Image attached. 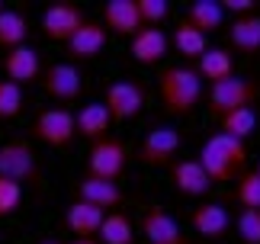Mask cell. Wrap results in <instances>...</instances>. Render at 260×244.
Here are the masks:
<instances>
[{
  "mask_svg": "<svg viewBox=\"0 0 260 244\" xmlns=\"http://www.w3.org/2000/svg\"><path fill=\"white\" fill-rule=\"evenodd\" d=\"M228 42H232L235 52H241L247 58L260 55V13H247L232 19L228 26Z\"/></svg>",
  "mask_w": 260,
  "mask_h": 244,
  "instance_id": "cell-20",
  "label": "cell"
},
{
  "mask_svg": "<svg viewBox=\"0 0 260 244\" xmlns=\"http://www.w3.org/2000/svg\"><path fill=\"white\" fill-rule=\"evenodd\" d=\"M171 180H174L180 196H206V193L215 187L212 177L206 174V167L199 164V161H180V158L171 167Z\"/></svg>",
  "mask_w": 260,
  "mask_h": 244,
  "instance_id": "cell-17",
  "label": "cell"
},
{
  "mask_svg": "<svg viewBox=\"0 0 260 244\" xmlns=\"http://www.w3.org/2000/svg\"><path fill=\"white\" fill-rule=\"evenodd\" d=\"M39 244H68V241H61V238H42Z\"/></svg>",
  "mask_w": 260,
  "mask_h": 244,
  "instance_id": "cell-34",
  "label": "cell"
},
{
  "mask_svg": "<svg viewBox=\"0 0 260 244\" xmlns=\"http://www.w3.org/2000/svg\"><path fill=\"white\" fill-rule=\"evenodd\" d=\"M103 26H106V33L125 36V39H135L145 29L135 0H106L103 4Z\"/></svg>",
  "mask_w": 260,
  "mask_h": 244,
  "instance_id": "cell-13",
  "label": "cell"
},
{
  "mask_svg": "<svg viewBox=\"0 0 260 244\" xmlns=\"http://www.w3.org/2000/svg\"><path fill=\"white\" fill-rule=\"evenodd\" d=\"M106 109L113 122H125V119H135L145 106V87L138 80H113L106 87Z\"/></svg>",
  "mask_w": 260,
  "mask_h": 244,
  "instance_id": "cell-10",
  "label": "cell"
},
{
  "mask_svg": "<svg viewBox=\"0 0 260 244\" xmlns=\"http://www.w3.org/2000/svg\"><path fill=\"white\" fill-rule=\"evenodd\" d=\"M109 129H113V116H109L106 103L81 106V113H77V135L81 138H87L90 145H93V141L109 138Z\"/></svg>",
  "mask_w": 260,
  "mask_h": 244,
  "instance_id": "cell-21",
  "label": "cell"
},
{
  "mask_svg": "<svg viewBox=\"0 0 260 244\" xmlns=\"http://www.w3.org/2000/svg\"><path fill=\"white\" fill-rule=\"evenodd\" d=\"M257 174H260V164H257Z\"/></svg>",
  "mask_w": 260,
  "mask_h": 244,
  "instance_id": "cell-36",
  "label": "cell"
},
{
  "mask_svg": "<svg viewBox=\"0 0 260 244\" xmlns=\"http://www.w3.org/2000/svg\"><path fill=\"white\" fill-rule=\"evenodd\" d=\"M84 23H87V16L74 0H58V4H52L42 13V36L48 42H64L68 45Z\"/></svg>",
  "mask_w": 260,
  "mask_h": 244,
  "instance_id": "cell-8",
  "label": "cell"
},
{
  "mask_svg": "<svg viewBox=\"0 0 260 244\" xmlns=\"http://www.w3.org/2000/svg\"><path fill=\"white\" fill-rule=\"evenodd\" d=\"M171 45L177 48V55H183V61H199L206 52H209V39L199 33V29H193L186 23V19H180L174 36H171Z\"/></svg>",
  "mask_w": 260,
  "mask_h": 244,
  "instance_id": "cell-23",
  "label": "cell"
},
{
  "mask_svg": "<svg viewBox=\"0 0 260 244\" xmlns=\"http://www.w3.org/2000/svg\"><path fill=\"white\" fill-rule=\"evenodd\" d=\"M29 135L48 148H71L77 138V113H71V109H42L32 119Z\"/></svg>",
  "mask_w": 260,
  "mask_h": 244,
  "instance_id": "cell-5",
  "label": "cell"
},
{
  "mask_svg": "<svg viewBox=\"0 0 260 244\" xmlns=\"http://www.w3.org/2000/svg\"><path fill=\"white\" fill-rule=\"evenodd\" d=\"M135 4H138V13H142V23L154 26V29H161V23L167 19V13H171V4H167V0H135Z\"/></svg>",
  "mask_w": 260,
  "mask_h": 244,
  "instance_id": "cell-31",
  "label": "cell"
},
{
  "mask_svg": "<svg viewBox=\"0 0 260 244\" xmlns=\"http://www.w3.org/2000/svg\"><path fill=\"white\" fill-rule=\"evenodd\" d=\"M74 196L106 212V209H116V206H122L125 193L119 190V183H109V180H100V177H90V174H84L81 180L74 183Z\"/></svg>",
  "mask_w": 260,
  "mask_h": 244,
  "instance_id": "cell-16",
  "label": "cell"
},
{
  "mask_svg": "<svg viewBox=\"0 0 260 244\" xmlns=\"http://www.w3.org/2000/svg\"><path fill=\"white\" fill-rule=\"evenodd\" d=\"M106 26L103 23H96V19H87V23L74 33V39L68 42V58H71V65L74 61H93L100 58V52L106 48Z\"/></svg>",
  "mask_w": 260,
  "mask_h": 244,
  "instance_id": "cell-15",
  "label": "cell"
},
{
  "mask_svg": "<svg viewBox=\"0 0 260 244\" xmlns=\"http://www.w3.org/2000/svg\"><path fill=\"white\" fill-rule=\"evenodd\" d=\"M19 202H23V187L13 180H4L0 177V219L4 216H13L19 209Z\"/></svg>",
  "mask_w": 260,
  "mask_h": 244,
  "instance_id": "cell-32",
  "label": "cell"
},
{
  "mask_svg": "<svg viewBox=\"0 0 260 244\" xmlns=\"http://www.w3.org/2000/svg\"><path fill=\"white\" fill-rule=\"evenodd\" d=\"M0 13H4V0H0Z\"/></svg>",
  "mask_w": 260,
  "mask_h": 244,
  "instance_id": "cell-35",
  "label": "cell"
},
{
  "mask_svg": "<svg viewBox=\"0 0 260 244\" xmlns=\"http://www.w3.org/2000/svg\"><path fill=\"white\" fill-rule=\"evenodd\" d=\"M103 219H106V212L90 206V202H84V199H74L71 206L64 209V225L77 238H96L100 228H103Z\"/></svg>",
  "mask_w": 260,
  "mask_h": 244,
  "instance_id": "cell-18",
  "label": "cell"
},
{
  "mask_svg": "<svg viewBox=\"0 0 260 244\" xmlns=\"http://www.w3.org/2000/svg\"><path fill=\"white\" fill-rule=\"evenodd\" d=\"M235 231L241 244H260V209H241L235 219Z\"/></svg>",
  "mask_w": 260,
  "mask_h": 244,
  "instance_id": "cell-29",
  "label": "cell"
},
{
  "mask_svg": "<svg viewBox=\"0 0 260 244\" xmlns=\"http://www.w3.org/2000/svg\"><path fill=\"white\" fill-rule=\"evenodd\" d=\"M42 90L52 100H58V103H71V100L81 97V87H84V77L81 71H77L71 61H55V65H48L42 71Z\"/></svg>",
  "mask_w": 260,
  "mask_h": 244,
  "instance_id": "cell-9",
  "label": "cell"
},
{
  "mask_svg": "<svg viewBox=\"0 0 260 244\" xmlns=\"http://www.w3.org/2000/svg\"><path fill=\"white\" fill-rule=\"evenodd\" d=\"M189 225L206 241H222V238H228V231H232V212H228L222 202H199V206L189 212Z\"/></svg>",
  "mask_w": 260,
  "mask_h": 244,
  "instance_id": "cell-12",
  "label": "cell"
},
{
  "mask_svg": "<svg viewBox=\"0 0 260 244\" xmlns=\"http://www.w3.org/2000/svg\"><path fill=\"white\" fill-rule=\"evenodd\" d=\"M142 235L148 244H193V238H186V231L177 225V219L164 206H148L142 216Z\"/></svg>",
  "mask_w": 260,
  "mask_h": 244,
  "instance_id": "cell-11",
  "label": "cell"
},
{
  "mask_svg": "<svg viewBox=\"0 0 260 244\" xmlns=\"http://www.w3.org/2000/svg\"><path fill=\"white\" fill-rule=\"evenodd\" d=\"M177 155H180V132L174 126H154L148 129V135L142 138V145L135 151V161L145 167H167L171 170L177 164Z\"/></svg>",
  "mask_w": 260,
  "mask_h": 244,
  "instance_id": "cell-6",
  "label": "cell"
},
{
  "mask_svg": "<svg viewBox=\"0 0 260 244\" xmlns=\"http://www.w3.org/2000/svg\"><path fill=\"white\" fill-rule=\"evenodd\" d=\"M260 100V80L254 77H225L218 80V84L209 87V113L215 119H222L228 113H235V109H244Z\"/></svg>",
  "mask_w": 260,
  "mask_h": 244,
  "instance_id": "cell-3",
  "label": "cell"
},
{
  "mask_svg": "<svg viewBox=\"0 0 260 244\" xmlns=\"http://www.w3.org/2000/svg\"><path fill=\"white\" fill-rule=\"evenodd\" d=\"M4 71H7V80H13L19 87H29L36 80H42V55L32 45H19L13 52H7Z\"/></svg>",
  "mask_w": 260,
  "mask_h": 244,
  "instance_id": "cell-14",
  "label": "cell"
},
{
  "mask_svg": "<svg viewBox=\"0 0 260 244\" xmlns=\"http://www.w3.org/2000/svg\"><path fill=\"white\" fill-rule=\"evenodd\" d=\"M196 161L206 167L212 183H228V180H238L247 170V145L225 135V132H215V135H209L203 141Z\"/></svg>",
  "mask_w": 260,
  "mask_h": 244,
  "instance_id": "cell-2",
  "label": "cell"
},
{
  "mask_svg": "<svg viewBox=\"0 0 260 244\" xmlns=\"http://www.w3.org/2000/svg\"><path fill=\"white\" fill-rule=\"evenodd\" d=\"M0 177L13 180V183H29V187H39L42 180V167H39V158L32 145L26 138H13L0 145Z\"/></svg>",
  "mask_w": 260,
  "mask_h": 244,
  "instance_id": "cell-4",
  "label": "cell"
},
{
  "mask_svg": "<svg viewBox=\"0 0 260 244\" xmlns=\"http://www.w3.org/2000/svg\"><path fill=\"white\" fill-rule=\"evenodd\" d=\"M186 23L199 29L203 36H212L222 29L225 23V10H222V0H193V4L186 7Z\"/></svg>",
  "mask_w": 260,
  "mask_h": 244,
  "instance_id": "cell-22",
  "label": "cell"
},
{
  "mask_svg": "<svg viewBox=\"0 0 260 244\" xmlns=\"http://www.w3.org/2000/svg\"><path fill=\"white\" fill-rule=\"evenodd\" d=\"M26 39H29L26 16L19 13V10H4V13H0V48L13 52V48L26 45Z\"/></svg>",
  "mask_w": 260,
  "mask_h": 244,
  "instance_id": "cell-25",
  "label": "cell"
},
{
  "mask_svg": "<svg viewBox=\"0 0 260 244\" xmlns=\"http://www.w3.org/2000/svg\"><path fill=\"white\" fill-rule=\"evenodd\" d=\"M125 164H128V151H125V145L119 138L109 135V138L90 145V158H87V174L90 177L116 183L125 174Z\"/></svg>",
  "mask_w": 260,
  "mask_h": 244,
  "instance_id": "cell-7",
  "label": "cell"
},
{
  "mask_svg": "<svg viewBox=\"0 0 260 244\" xmlns=\"http://www.w3.org/2000/svg\"><path fill=\"white\" fill-rule=\"evenodd\" d=\"M167 48H171V39L164 36V29H154V26H145L142 33L132 39V58L145 68L161 65L167 58Z\"/></svg>",
  "mask_w": 260,
  "mask_h": 244,
  "instance_id": "cell-19",
  "label": "cell"
},
{
  "mask_svg": "<svg viewBox=\"0 0 260 244\" xmlns=\"http://www.w3.org/2000/svg\"><path fill=\"white\" fill-rule=\"evenodd\" d=\"M238 202L244 209H260V174L257 170H244L238 177Z\"/></svg>",
  "mask_w": 260,
  "mask_h": 244,
  "instance_id": "cell-30",
  "label": "cell"
},
{
  "mask_svg": "<svg viewBox=\"0 0 260 244\" xmlns=\"http://www.w3.org/2000/svg\"><path fill=\"white\" fill-rule=\"evenodd\" d=\"M157 94H161L164 113L189 116L203 103V77L189 65H167L157 77Z\"/></svg>",
  "mask_w": 260,
  "mask_h": 244,
  "instance_id": "cell-1",
  "label": "cell"
},
{
  "mask_svg": "<svg viewBox=\"0 0 260 244\" xmlns=\"http://www.w3.org/2000/svg\"><path fill=\"white\" fill-rule=\"evenodd\" d=\"M68 244H100L96 238H74V241H68Z\"/></svg>",
  "mask_w": 260,
  "mask_h": 244,
  "instance_id": "cell-33",
  "label": "cell"
},
{
  "mask_svg": "<svg viewBox=\"0 0 260 244\" xmlns=\"http://www.w3.org/2000/svg\"><path fill=\"white\" fill-rule=\"evenodd\" d=\"M100 244H135V225L132 219L125 216V212H109V216L103 219V228H100L96 235Z\"/></svg>",
  "mask_w": 260,
  "mask_h": 244,
  "instance_id": "cell-26",
  "label": "cell"
},
{
  "mask_svg": "<svg viewBox=\"0 0 260 244\" xmlns=\"http://www.w3.org/2000/svg\"><path fill=\"white\" fill-rule=\"evenodd\" d=\"M196 71H199L203 80L218 84V80H225V77L235 74V58L228 55V48H209V52L196 61Z\"/></svg>",
  "mask_w": 260,
  "mask_h": 244,
  "instance_id": "cell-24",
  "label": "cell"
},
{
  "mask_svg": "<svg viewBox=\"0 0 260 244\" xmlns=\"http://www.w3.org/2000/svg\"><path fill=\"white\" fill-rule=\"evenodd\" d=\"M26 106V97H23V87L13 84V80H0V122L7 119H16Z\"/></svg>",
  "mask_w": 260,
  "mask_h": 244,
  "instance_id": "cell-28",
  "label": "cell"
},
{
  "mask_svg": "<svg viewBox=\"0 0 260 244\" xmlns=\"http://www.w3.org/2000/svg\"><path fill=\"white\" fill-rule=\"evenodd\" d=\"M218 126H222L225 135H232L238 141H247L254 135V129H257V113H254V106L235 109V113H228V116L218 119Z\"/></svg>",
  "mask_w": 260,
  "mask_h": 244,
  "instance_id": "cell-27",
  "label": "cell"
}]
</instances>
